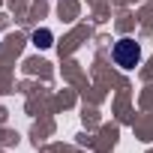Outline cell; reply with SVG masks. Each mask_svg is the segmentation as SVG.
I'll return each instance as SVG.
<instances>
[{
    "instance_id": "6da1fadb",
    "label": "cell",
    "mask_w": 153,
    "mask_h": 153,
    "mask_svg": "<svg viewBox=\"0 0 153 153\" xmlns=\"http://www.w3.org/2000/svg\"><path fill=\"white\" fill-rule=\"evenodd\" d=\"M111 57H114V63L120 69H135L138 60H141V45L135 39H120V42H114Z\"/></svg>"
},
{
    "instance_id": "7a4b0ae2",
    "label": "cell",
    "mask_w": 153,
    "mask_h": 153,
    "mask_svg": "<svg viewBox=\"0 0 153 153\" xmlns=\"http://www.w3.org/2000/svg\"><path fill=\"white\" fill-rule=\"evenodd\" d=\"M33 45H36V48H51V45H54L51 30H45V27H42V30H36V33H33Z\"/></svg>"
}]
</instances>
